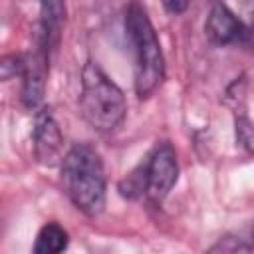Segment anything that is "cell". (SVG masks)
Wrapping results in <instances>:
<instances>
[{
	"label": "cell",
	"instance_id": "cell-1",
	"mask_svg": "<svg viewBox=\"0 0 254 254\" xmlns=\"http://www.w3.org/2000/svg\"><path fill=\"white\" fill-rule=\"evenodd\" d=\"M62 187L69 200L87 216L105 206V171L99 153L85 143L73 145L62 161Z\"/></svg>",
	"mask_w": 254,
	"mask_h": 254
},
{
	"label": "cell",
	"instance_id": "cell-2",
	"mask_svg": "<svg viewBox=\"0 0 254 254\" xmlns=\"http://www.w3.org/2000/svg\"><path fill=\"white\" fill-rule=\"evenodd\" d=\"M125 30L135 54V91L141 99L149 97L165 79V58L157 32L137 2L125 10Z\"/></svg>",
	"mask_w": 254,
	"mask_h": 254
},
{
	"label": "cell",
	"instance_id": "cell-3",
	"mask_svg": "<svg viewBox=\"0 0 254 254\" xmlns=\"http://www.w3.org/2000/svg\"><path fill=\"white\" fill-rule=\"evenodd\" d=\"M79 109L87 125L99 133L117 129L127 111L121 87L91 60L81 69Z\"/></svg>",
	"mask_w": 254,
	"mask_h": 254
},
{
	"label": "cell",
	"instance_id": "cell-4",
	"mask_svg": "<svg viewBox=\"0 0 254 254\" xmlns=\"http://www.w3.org/2000/svg\"><path fill=\"white\" fill-rule=\"evenodd\" d=\"M179 177V163H177V153L169 141L159 143L147 163L143 165V194H147L153 202H161L171 189L175 187Z\"/></svg>",
	"mask_w": 254,
	"mask_h": 254
},
{
	"label": "cell",
	"instance_id": "cell-5",
	"mask_svg": "<svg viewBox=\"0 0 254 254\" xmlns=\"http://www.w3.org/2000/svg\"><path fill=\"white\" fill-rule=\"evenodd\" d=\"M204 32L218 46L238 44L248 36V30L242 24V20L226 4H214L210 8V14L204 24Z\"/></svg>",
	"mask_w": 254,
	"mask_h": 254
},
{
	"label": "cell",
	"instance_id": "cell-6",
	"mask_svg": "<svg viewBox=\"0 0 254 254\" xmlns=\"http://www.w3.org/2000/svg\"><path fill=\"white\" fill-rule=\"evenodd\" d=\"M62 131L58 127V121L54 119L52 109L44 107L36 115L34 123V151L40 163H54L62 151Z\"/></svg>",
	"mask_w": 254,
	"mask_h": 254
},
{
	"label": "cell",
	"instance_id": "cell-7",
	"mask_svg": "<svg viewBox=\"0 0 254 254\" xmlns=\"http://www.w3.org/2000/svg\"><path fill=\"white\" fill-rule=\"evenodd\" d=\"M67 242V232L58 222H48L40 228L32 254H64Z\"/></svg>",
	"mask_w": 254,
	"mask_h": 254
},
{
	"label": "cell",
	"instance_id": "cell-8",
	"mask_svg": "<svg viewBox=\"0 0 254 254\" xmlns=\"http://www.w3.org/2000/svg\"><path fill=\"white\" fill-rule=\"evenodd\" d=\"M206 254H254V224L248 230L222 236Z\"/></svg>",
	"mask_w": 254,
	"mask_h": 254
},
{
	"label": "cell",
	"instance_id": "cell-9",
	"mask_svg": "<svg viewBox=\"0 0 254 254\" xmlns=\"http://www.w3.org/2000/svg\"><path fill=\"white\" fill-rule=\"evenodd\" d=\"M236 141H238L242 147H246L248 151L254 149V125H252L250 119L244 117V115L236 119Z\"/></svg>",
	"mask_w": 254,
	"mask_h": 254
},
{
	"label": "cell",
	"instance_id": "cell-10",
	"mask_svg": "<svg viewBox=\"0 0 254 254\" xmlns=\"http://www.w3.org/2000/svg\"><path fill=\"white\" fill-rule=\"evenodd\" d=\"M163 6H165V10H169L171 14H179V12H183L189 4H187V2H165Z\"/></svg>",
	"mask_w": 254,
	"mask_h": 254
}]
</instances>
